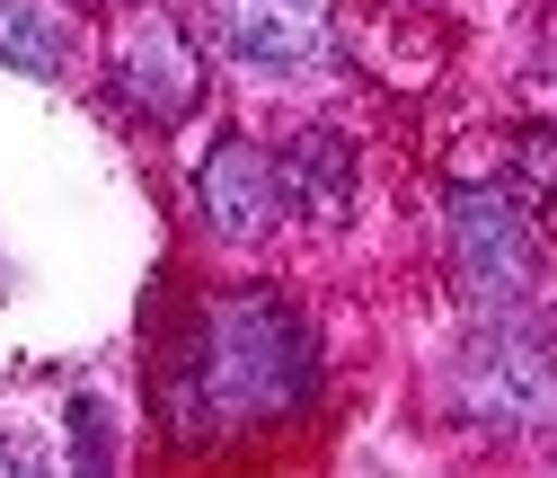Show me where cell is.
I'll return each mask as SVG.
<instances>
[{"mask_svg":"<svg viewBox=\"0 0 557 478\" xmlns=\"http://www.w3.org/2000/svg\"><path fill=\"white\" fill-rule=\"evenodd\" d=\"M0 62L53 81V72H62V19L36 10V0H0Z\"/></svg>","mask_w":557,"mask_h":478,"instance_id":"cell-7","label":"cell"},{"mask_svg":"<svg viewBox=\"0 0 557 478\" xmlns=\"http://www.w3.org/2000/svg\"><path fill=\"white\" fill-rule=\"evenodd\" d=\"M319 381L310 328L274 302H222L203 319V355H195V399H213V417H284Z\"/></svg>","mask_w":557,"mask_h":478,"instance_id":"cell-1","label":"cell"},{"mask_svg":"<svg viewBox=\"0 0 557 478\" xmlns=\"http://www.w3.org/2000/svg\"><path fill=\"white\" fill-rule=\"evenodd\" d=\"M460 407L469 417H557V372L540 364V346L505 328L460 364Z\"/></svg>","mask_w":557,"mask_h":478,"instance_id":"cell-5","label":"cell"},{"mask_svg":"<svg viewBox=\"0 0 557 478\" xmlns=\"http://www.w3.org/2000/svg\"><path fill=\"white\" fill-rule=\"evenodd\" d=\"M27 461H36V452H27L18 434H0V469H27Z\"/></svg>","mask_w":557,"mask_h":478,"instance_id":"cell-9","label":"cell"},{"mask_svg":"<svg viewBox=\"0 0 557 478\" xmlns=\"http://www.w3.org/2000/svg\"><path fill=\"white\" fill-rule=\"evenodd\" d=\"M115 89H124L133 115L177 124L195 107V45H186V27L177 19H143L124 36V53H115Z\"/></svg>","mask_w":557,"mask_h":478,"instance_id":"cell-3","label":"cell"},{"mask_svg":"<svg viewBox=\"0 0 557 478\" xmlns=\"http://www.w3.org/2000/svg\"><path fill=\"white\" fill-rule=\"evenodd\" d=\"M451 266H460V284H469L478 302L531 293L540 240H531V222H522V204L496 195V186H460V195H451Z\"/></svg>","mask_w":557,"mask_h":478,"instance_id":"cell-2","label":"cell"},{"mask_svg":"<svg viewBox=\"0 0 557 478\" xmlns=\"http://www.w3.org/2000/svg\"><path fill=\"white\" fill-rule=\"evenodd\" d=\"M231 53L248 62V72H301V62H319V27L293 10V0H231Z\"/></svg>","mask_w":557,"mask_h":478,"instance_id":"cell-6","label":"cell"},{"mask_svg":"<svg viewBox=\"0 0 557 478\" xmlns=\"http://www.w3.org/2000/svg\"><path fill=\"white\" fill-rule=\"evenodd\" d=\"M293 195L319 204V213H345V177H355V160H345V143H327V133H301L293 143Z\"/></svg>","mask_w":557,"mask_h":478,"instance_id":"cell-8","label":"cell"},{"mask_svg":"<svg viewBox=\"0 0 557 478\" xmlns=\"http://www.w3.org/2000/svg\"><path fill=\"white\" fill-rule=\"evenodd\" d=\"M274 186H284V169H274L265 151L222 143L213 160H203V177H195L203 231H213V240H265V231H274V204H284Z\"/></svg>","mask_w":557,"mask_h":478,"instance_id":"cell-4","label":"cell"}]
</instances>
